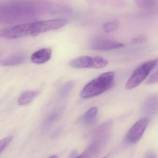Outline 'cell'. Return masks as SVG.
<instances>
[{"label": "cell", "mask_w": 158, "mask_h": 158, "mask_svg": "<svg viewBox=\"0 0 158 158\" xmlns=\"http://www.w3.org/2000/svg\"><path fill=\"white\" fill-rule=\"evenodd\" d=\"M51 3L21 1L0 4V24H14L33 20L52 11Z\"/></svg>", "instance_id": "1"}, {"label": "cell", "mask_w": 158, "mask_h": 158, "mask_svg": "<svg viewBox=\"0 0 158 158\" xmlns=\"http://www.w3.org/2000/svg\"><path fill=\"white\" fill-rule=\"evenodd\" d=\"M115 74L112 72L103 73L84 86L81 93V97L91 98L99 95L114 85Z\"/></svg>", "instance_id": "2"}, {"label": "cell", "mask_w": 158, "mask_h": 158, "mask_svg": "<svg viewBox=\"0 0 158 158\" xmlns=\"http://www.w3.org/2000/svg\"><path fill=\"white\" fill-rule=\"evenodd\" d=\"M112 126V121L108 120L102 123L95 131L93 142L88 147L94 156L98 155L105 147L110 136Z\"/></svg>", "instance_id": "3"}, {"label": "cell", "mask_w": 158, "mask_h": 158, "mask_svg": "<svg viewBox=\"0 0 158 158\" xmlns=\"http://www.w3.org/2000/svg\"><path fill=\"white\" fill-rule=\"evenodd\" d=\"M69 20L66 19H49L30 23V35L36 36L40 33L58 29L65 26Z\"/></svg>", "instance_id": "4"}, {"label": "cell", "mask_w": 158, "mask_h": 158, "mask_svg": "<svg viewBox=\"0 0 158 158\" xmlns=\"http://www.w3.org/2000/svg\"><path fill=\"white\" fill-rule=\"evenodd\" d=\"M158 58L150 60L141 65L134 72L126 83L125 87L128 90L137 87L147 77L151 70L157 65Z\"/></svg>", "instance_id": "5"}, {"label": "cell", "mask_w": 158, "mask_h": 158, "mask_svg": "<svg viewBox=\"0 0 158 158\" xmlns=\"http://www.w3.org/2000/svg\"><path fill=\"white\" fill-rule=\"evenodd\" d=\"M109 64L107 59L100 57L90 56H81L71 60L70 62V66L74 68L99 69L106 67Z\"/></svg>", "instance_id": "6"}, {"label": "cell", "mask_w": 158, "mask_h": 158, "mask_svg": "<svg viewBox=\"0 0 158 158\" xmlns=\"http://www.w3.org/2000/svg\"><path fill=\"white\" fill-rule=\"evenodd\" d=\"M149 119L147 117L136 122L129 130L125 138L126 142L129 144H136L141 139L148 123Z\"/></svg>", "instance_id": "7"}, {"label": "cell", "mask_w": 158, "mask_h": 158, "mask_svg": "<svg viewBox=\"0 0 158 158\" xmlns=\"http://www.w3.org/2000/svg\"><path fill=\"white\" fill-rule=\"evenodd\" d=\"M124 44L116 41L106 38H98L95 39L91 43V48L97 51H109L121 48Z\"/></svg>", "instance_id": "8"}, {"label": "cell", "mask_w": 158, "mask_h": 158, "mask_svg": "<svg viewBox=\"0 0 158 158\" xmlns=\"http://www.w3.org/2000/svg\"><path fill=\"white\" fill-rule=\"evenodd\" d=\"M143 112L148 116L155 115L158 112V94H153L147 98L143 106Z\"/></svg>", "instance_id": "9"}, {"label": "cell", "mask_w": 158, "mask_h": 158, "mask_svg": "<svg viewBox=\"0 0 158 158\" xmlns=\"http://www.w3.org/2000/svg\"><path fill=\"white\" fill-rule=\"evenodd\" d=\"M52 50L49 48H43L35 52L31 55V61L35 64H44L51 58Z\"/></svg>", "instance_id": "10"}, {"label": "cell", "mask_w": 158, "mask_h": 158, "mask_svg": "<svg viewBox=\"0 0 158 158\" xmlns=\"http://www.w3.org/2000/svg\"><path fill=\"white\" fill-rule=\"evenodd\" d=\"M26 61V56L22 54H16L12 56L2 60L0 64L5 66L21 64Z\"/></svg>", "instance_id": "11"}, {"label": "cell", "mask_w": 158, "mask_h": 158, "mask_svg": "<svg viewBox=\"0 0 158 158\" xmlns=\"http://www.w3.org/2000/svg\"><path fill=\"white\" fill-rule=\"evenodd\" d=\"M39 94V91H27L21 94L18 100L19 106L30 104Z\"/></svg>", "instance_id": "12"}, {"label": "cell", "mask_w": 158, "mask_h": 158, "mask_svg": "<svg viewBox=\"0 0 158 158\" xmlns=\"http://www.w3.org/2000/svg\"><path fill=\"white\" fill-rule=\"evenodd\" d=\"M98 109L96 107L89 109L83 116L82 120L86 124H91L94 123L97 116Z\"/></svg>", "instance_id": "13"}, {"label": "cell", "mask_w": 158, "mask_h": 158, "mask_svg": "<svg viewBox=\"0 0 158 158\" xmlns=\"http://www.w3.org/2000/svg\"><path fill=\"white\" fill-rule=\"evenodd\" d=\"M75 83L73 81L69 82L63 86L59 93V97L60 98H64L66 97L68 95L72 90L74 86Z\"/></svg>", "instance_id": "14"}, {"label": "cell", "mask_w": 158, "mask_h": 158, "mask_svg": "<svg viewBox=\"0 0 158 158\" xmlns=\"http://www.w3.org/2000/svg\"><path fill=\"white\" fill-rule=\"evenodd\" d=\"M118 27V24L115 21H110L105 23L103 26L104 31L107 33L112 32L116 30Z\"/></svg>", "instance_id": "15"}, {"label": "cell", "mask_w": 158, "mask_h": 158, "mask_svg": "<svg viewBox=\"0 0 158 158\" xmlns=\"http://www.w3.org/2000/svg\"><path fill=\"white\" fill-rule=\"evenodd\" d=\"M62 112V110H58L52 113L49 118L47 119L45 125L46 126H49L55 122L60 116V114Z\"/></svg>", "instance_id": "16"}, {"label": "cell", "mask_w": 158, "mask_h": 158, "mask_svg": "<svg viewBox=\"0 0 158 158\" xmlns=\"http://www.w3.org/2000/svg\"><path fill=\"white\" fill-rule=\"evenodd\" d=\"M155 0H135L136 4L140 7L148 8L152 7L155 3Z\"/></svg>", "instance_id": "17"}, {"label": "cell", "mask_w": 158, "mask_h": 158, "mask_svg": "<svg viewBox=\"0 0 158 158\" xmlns=\"http://www.w3.org/2000/svg\"><path fill=\"white\" fill-rule=\"evenodd\" d=\"M13 140V136H9L0 140V153L9 145Z\"/></svg>", "instance_id": "18"}, {"label": "cell", "mask_w": 158, "mask_h": 158, "mask_svg": "<svg viewBox=\"0 0 158 158\" xmlns=\"http://www.w3.org/2000/svg\"><path fill=\"white\" fill-rule=\"evenodd\" d=\"M158 83V70L151 75L147 81L148 84H154Z\"/></svg>", "instance_id": "19"}, {"label": "cell", "mask_w": 158, "mask_h": 158, "mask_svg": "<svg viewBox=\"0 0 158 158\" xmlns=\"http://www.w3.org/2000/svg\"><path fill=\"white\" fill-rule=\"evenodd\" d=\"M93 157V155L88 149H86L82 154L79 156H77L76 158H92Z\"/></svg>", "instance_id": "20"}, {"label": "cell", "mask_w": 158, "mask_h": 158, "mask_svg": "<svg viewBox=\"0 0 158 158\" xmlns=\"http://www.w3.org/2000/svg\"><path fill=\"white\" fill-rule=\"evenodd\" d=\"M143 158H157L156 154L153 152H148L146 154Z\"/></svg>", "instance_id": "21"}, {"label": "cell", "mask_w": 158, "mask_h": 158, "mask_svg": "<svg viewBox=\"0 0 158 158\" xmlns=\"http://www.w3.org/2000/svg\"><path fill=\"white\" fill-rule=\"evenodd\" d=\"M144 39L143 37H139V38H137V39H135L134 40V42L136 43H141L143 41Z\"/></svg>", "instance_id": "22"}, {"label": "cell", "mask_w": 158, "mask_h": 158, "mask_svg": "<svg viewBox=\"0 0 158 158\" xmlns=\"http://www.w3.org/2000/svg\"><path fill=\"white\" fill-rule=\"evenodd\" d=\"M48 158H58V157H57V156L54 155V156H51L49 157Z\"/></svg>", "instance_id": "23"}, {"label": "cell", "mask_w": 158, "mask_h": 158, "mask_svg": "<svg viewBox=\"0 0 158 158\" xmlns=\"http://www.w3.org/2000/svg\"><path fill=\"white\" fill-rule=\"evenodd\" d=\"M102 158H107V156H105L104 157Z\"/></svg>", "instance_id": "24"}]
</instances>
